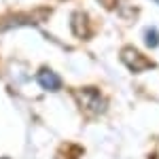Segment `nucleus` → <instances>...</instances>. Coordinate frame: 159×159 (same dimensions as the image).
<instances>
[{"instance_id": "nucleus-1", "label": "nucleus", "mask_w": 159, "mask_h": 159, "mask_svg": "<svg viewBox=\"0 0 159 159\" xmlns=\"http://www.w3.org/2000/svg\"><path fill=\"white\" fill-rule=\"evenodd\" d=\"M38 85L45 87L47 91H57L61 87V81L51 68H40L38 70Z\"/></svg>"}, {"instance_id": "nucleus-2", "label": "nucleus", "mask_w": 159, "mask_h": 159, "mask_svg": "<svg viewBox=\"0 0 159 159\" xmlns=\"http://www.w3.org/2000/svg\"><path fill=\"white\" fill-rule=\"evenodd\" d=\"M144 38H147L148 47H157L159 45V32L155 30V28H148L147 32H144Z\"/></svg>"}]
</instances>
